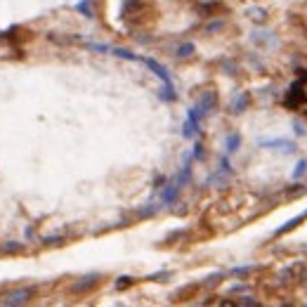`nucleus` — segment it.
Masks as SVG:
<instances>
[{
	"mask_svg": "<svg viewBox=\"0 0 307 307\" xmlns=\"http://www.w3.org/2000/svg\"><path fill=\"white\" fill-rule=\"evenodd\" d=\"M307 104V71L298 76V81L291 88H288L286 97H284V106L291 109V111H298Z\"/></svg>",
	"mask_w": 307,
	"mask_h": 307,
	"instance_id": "1",
	"label": "nucleus"
},
{
	"mask_svg": "<svg viewBox=\"0 0 307 307\" xmlns=\"http://www.w3.org/2000/svg\"><path fill=\"white\" fill-rule=\"evenodd\" d=\"M36 296V288L33 286H24V288H17V291H12V293H7L5 296V300H2V305L7 307H17V305H26L31 298Z\"/></svg>",
	"mask_w": 307,
	"mask_h": 307,
	"instance_id": "2",
	"label": "nucleus"
},
{
	"mask_svg": "<svg viewBox=\"0 0 307 307\" xmlns=\"http://www.w3.org/2000/svg\"><path fill=\"white\" fill-rule=\"evenodd\" d=\"M142 62L147 64L149 69H151V71H154V74L159 76L161 81H163V85H170V83H173V78H170L168 69H166V66H163V64H159V62H156V59H151V57H142Z\"/></svg>",
	"mask_w": 307,
	"mask_h": 307,
	"instance_id": "3",
	"label": "nucleus"
},
{
	"mask_svg": "<svg viewBox=\"0 0 307 307\" xmlns=\"http://www.w3.org/2000/svg\"><path fill=\"white\" fill-rule=\"evenodd\" d=\"M196 106H199V111H201L203 116H206V114H211L213 109L218 106V95H215V90H206Z\"/></svg>",
	"mask_w": 307,
	"mask_h": 307,
	"instance_id": "4",
	"label": "nucleus"
},
{
	"mask_svg": "<svg viewBox=\"0 0 307 307\" xmlns=\"http://www.w3.org/2000/svg\"><path fill=\"white\" fill-rule=\"evenodd\" d=\"M97 281H99V274H88L81 281H76L74 286H71V291L74 293H85V291H90L92 286H97Z\"/></svg>",
	"mask_w": 307,
	"mask_h": 307,
	"instance_id": "5",
	"label": "nucleus"
},
{
	"mask_svg": "<svg viewBox=\"0 0 307 307\" xmlns=\"http://www.w3.org/2000/svg\"><path fill=\"white\" fill-rule=\"evenodd\" d=\"M251 106V92H241V95H236L232 99V106H229V111L232 114H241Z\"/></svg>",
	"mask_w": 307,
	"mask_h": 307,
	"instance_id": "6",
	"label": "nucleus"
},
{
	"mask_svg": "<svg viewBox=\"0 0 307 307\" xmlns=\"http://www.w3.org/2000/svg\"><path fill=\"white\" fill-rule=\"evenodd\" d=\"M260 144L267 147V149H279V147H281L286 154H293V151H296V144H293V142H288V139H263Z\"/></svg>",
	"mask_w": 307,
	"mask_h": 307,
	"instance_id": "7",
	"label": "nucleus"
},
{
	"mask_svg": "<svg viewBox=\"0 0 307 307\" xmlns=\"http://www.w3.org/2000/svg\"><path fill=\"white\" fill-rule=\"evenodd\" d=\"M180 196V187L175 184V182H170V184H166L163 187V194H161V199H163V203H175V199Z\"/></svg>",
	"mask_w": 307,
	"mask_h": 307,
	"instance_id": "8",
	"label": "nucleus"
},
{
	"mask_svg": "<svg viewBox=\"0 0 307 307\" xmlns=\"http://www.w3.org/2000/svg\"><path fill=\"white\" fill-rule=\"evenodd\" d=\"M189 180H191V166H189V159H187V161H184V166H182V170H180V175H177L173 182H175V184L182 189V187H184Z\"/></svg>",
	"mask_w": 307,
	"mask_h": 307,
	"instance_id": "9",
	"label": "nucleus"
},
{
	"mask_svg": "<svg viewBox=\"0 0 307 307\" xmlns=\"http://www.w3.org/2000/svg\"><path fill=\"white\" fill-rule=\"evenodd\" d=\"M241 147V132H229L227 135V154H234Z\"/></svg>",
	"mask_w": 307,
	"mask_h": 307,
	"instance_id": "10",
	"label": "nucleus"
},
{
	"mask_svg": "<svg viewBox=\"0 0 307 307\" xmlns=\"http://www.w3.org/2000/svg\"><path fill=\"white\" fill-rule=\"evenodd\" d=\"M111 54H116L121 59H130V62H142V57H137V54L130 52V50H123V47H111Z\"/></svg>",
	"mask_w": 307,
	"mask_h": 307,
	"instance_id": "11",
	"label": "nucleus"
},
{
	"mask_svg": "<svg viewBox=\"0 0 307 307\" xmlns=\"http://www.w3.org/2000/svg\"><path fill=\"white\" fill-rule=\"evenodd\" d=\"M196 52V47H194V43H182L180 47H177V57H180V59H187V57H191V54Z\"/></svg>",
	"mask_w": 307,
	"mask_h": 307,
	"instance_id": "12",
	"label": "nucleus"
},
{
	"mask_svg": "<svg viewBox=\"0 0 307 307\" xmlns=\"http://www.w3.org/2000/svg\"><path fill=\"white\" fill-rule=\"evenodd\" d=\"M303 220H305V215H298V218H293V220H291L288 224H284V227H279V229H276V236H281V234L291 232V229H293V227H298V224L303 222Z\"/></svg>",
	"mask_w": 307,
	"mask_h": 307,
	"instance_id": "13",
	"label": "nucleus"
},
{
	"mask_svg": "<svg viewBox=\"0 0 307 307\" xmlns=\"http://www.w3.org/2000/svg\"><path fill=\"white\" fill-rule=\"evenodd\" d=\"M76 10H78V12H83L85 17H88V19H92V17H95V10L90 7V0H81V2L76 5Z\"/></svg>",
	"mask_w": 307,
	"mask_h": 307,
	"instance_id": "14",
	"label": "nucleus"
},
{
	"mask_svg": "<svg viewBox=\"0 0 307 307\" xmlns=\"http://www.w3.org/2000/svg\"><path fill=\"white\" fill-rule=\"evenodd\" d=\"M305 173H307V161L303 159V161H298V166L293 168V180H300Z\"/></svg>",
	"mask_w": 307,
	"mask_h": 307,
	"instance_id": "15",
	"label": "nucleus"
},
{
	"mask_svg": "<svg viewBox=\"0 0 307 307\" xmlns=\"http://www.w3.org/2000/svg\"><path fill=\"white\" fill-rule=\"evenodd\" d=\"M255 269V265H244V267H234L232 269V274L234 276H246V274H251Z\"/></svg>",
	"mask_w": 307,
	"mask_h": 307,
	"instance_id": "16",
	"label": "nucleus"
},
{
	"mask_svg": "<svg viewBox=\"0 0 307 307\" xmlns=\"http://www.w3.org/2000/svg\"><path fill=\"white\" fill-rule=\"evenodd\" d=\"M19 251H21V244H17V241L2 244V253H19Z\"/></svg>",
	"mask_w": 307,
	"mask_h": 307,
	"instance_id": "17",
	"label": "nucleus"
},
{
	"mask_svg": "<svg viewBox=\"0 0 307 307\" xmlns=\"http://www.w3.org/2000/svg\"><path fill=\"white\" fill-rule=\"evenodd\" d=\"M132 281H135L132 276H118V281H116V288H118V291H126V288L130 286Z\"/></svg>",
	"mask_w": 307,
	"mask_h": 307,
	"instance_id": "18",
	"label": "nucleus"
},
{
	"mask_svg": "<svg viewBox=\"0 0 307 307\" xmlns=\"http://www.w3.org/2000/svg\"><path fill=\"white\" fill-rule=\"evenodd\" d=\"M203 156H206V154H203V144H201V142H196V144H194V159L201 161Z\"/></svg>",
	"mask_w": 307,
	"mask_h": 307,
	"instance_id": "19",
	"label": "nucleus"
},
{
	"mask_svg": "<svg viewBox=\"0 0 307 307\" xmlns=\"http://www.w3.org/2000/svg\"><path fill=\"white\" fill-rule=\"evenodd\" d=\"M64 239L62 236H45V239H43V244H47V246H54V244H62Z\"/></svg>",
	"mask_w": 307,
	"mask_h": 307,
	"instance_id": "20",
	"label": "nucleus"
},
{
	"mask_svg": "<svg viewBox=\"0 0 307 307\" xmlns=\"http://www.w3.org/2000/svg\"><path fill=\"white\" fill-rule=\"evenodd\" d=\"M222 26H224L222 21H213V24H208V26H206V31H208V33H211V31H220Z\"/></svg>",
	"mask_w": 307,
	"mask_h": 307,
	"instance_id": "21",
	"label": "nucleus"
},
{
	"mask_svg": "<svg viewBox=\"0 0 307 307\" xmlns=\"http://www.w3.org/2000/svg\"><path fill=\"white\" fill-rule=\"evenodd\" d=\"M220 279H222V274H213V276H208V281H206V284H208V286H213V284H218Z\"/></svg>",
	"mask_w": 307,
	"mask_h": 307,
	"instance_id": "22",
	"label": "nucleus"
},
{
	"mask_svg": "<svg viewBox=\"0 0 307 307\" xmlns=\"http://www.w3.org/2000/svg\"><path fill=\"white\" fill-rule=\"evenodd\" d=\"M244 291H248V286H241V284H239V286H232V293H244Z\"/></svg>",
	"mask_w": 307,
	"mask_h": 307,
	"instance_id": "23",
	"label": "nucleus"
}]
</instances>
